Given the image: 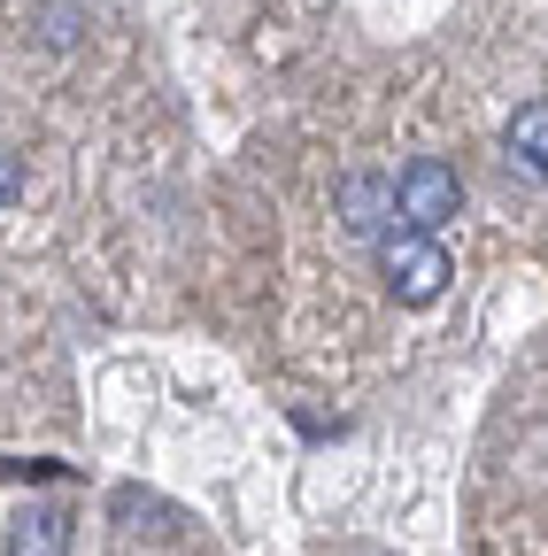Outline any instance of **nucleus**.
Returning <instances> with one entry per match:
<instances>
[{
	"instance_id": "obj_1",
	"label": "nucleus",
	"mask_w": 548,
	"mask_h": 556,
	"mask_svg": "<svg viewBox=\"0 0 548 556\" xmlns=\"http://www.w3.org/2000/svg\"><path fill=\"white\" fill-rule=\"evenodd\" d=\"M379 278L394 287V302H409V309H433L441 294H448V278H456V263H448V248H441V232H386L379 240Z\"/></svg>"
},
{
	"instance_id": "obj_3",
	"label": "nucleus",
	"mask_w": 548,
	"mask_h": 556,
	"mask_svg": "<svg viewBox=\"0 0 548 556\" xmlns=\"http://www.w3.org/2000/svg\"><path fill=\"white\" fill-rule=\"evenodd\" d=\"M340 217H348V232H364V240H386V225H394V178H379V170L340 178Z\"/></svg>"
},
{
	"instance_id": "obj_6",
	"label": "nucleus",
	"mask_w": 548,
	"mask_h": 556,
	"mask_svg": "<svg viewBox=\"0 0 548 556\" xmlns=\"http://www.w3.org/2000/svg\"><path fill=\"white\" fill-rule=\"evenodd\" d=\"M16 193H24V155L9 148V139H0V208H9Z\"/></svg>"
},
{
	"instance_id": "obj_5",
	"label": "nucleus",
	"mask_w": 548,
	"mask_h": 556,
	"mask_svg": "<svg viewBox=\"0 0 548 556\" xmlns=\"http://www.w3.org/2000/svg\"><path fill=\"white\" fill-rule=\"evenodd\" d=\"M62 541H71V518L62 510H39L31 526H16V556H62Z\"/></svg>"
},
{
	"instance_id": "obj_2",
	"label": "nucleus",
	"mask_w": 548,
	"mask_h": 556,
	"mask_svg": "<svg viewBox=\"0 0 548 556\" xmlns=\"http://www.w3.org/2000/svg\"><path fill=\"white\" fill-rule=\"evenodd\" d=\"M456 208H463V186H456V170L448 163H402L394 170V217L409 225V232H441V225H456Z\"/></svg>"
},
{
	"instance_id": "obj_4",
	"label": "nucleus",
	"mask_w": 548,
	"mask_h": 556,
	"mask_svg": "<svg viewBox=\"0 0 548 556\" xmlns=\"http://www.w3.org/2000/svg\"><path fill=\"white\" fill-rule=\"evenodd\" d=\"M502 148H510V170H525V178L548 186V101H525V109L510 116Z\"/></svg>"
}]
</instances>
